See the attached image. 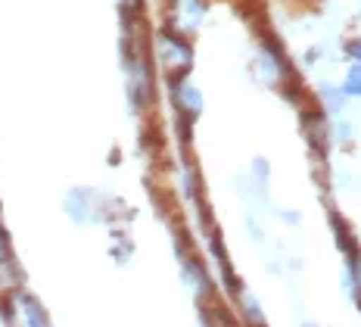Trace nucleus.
Here are the masks:
<instances>
[{"mask_svg": "<svg viewBox=\"0 0 361 327\" xmlns=\"http://www.w3.org/2000/svg\"><path fill=\"white\" fill-rule=\"evenodd\" d=\"M13 302L22 309V315H25V321H32V324H47V315L41 311V306H37V299H32L28 293H13Z\"/></svg>", "mask_w": 361, "mask_h": 327, "instance_id": "nucleus-1", "label": "nucleus"}, {"mask_svg": "<svg viewBox=\"0 0 361 327\" xmlns=\"http://www.w3.org/2000/svg\"><path fill=\"white\" fill-rule=\"evenodd\" d=\"M13 253H10V237H6L4 225H0V262H10Z\"/></svg>", "mask_w": 361, "mask_h": 327, "instance_id": "nucleus-2", "label": "nucleus"}, {"mask_svg": "<svg viewBox=\"0 0 361 327\" xmlns=\"http://www.w3.org/2000/svg\"><path fill=\"white\" fill-rule=\"evenodd\" d=\"M122 4L128 6V10H134V6H137V4H140V0H122Z\"/></svg>", "mask_w": 361, "mask_h": 327, "instance_id": "nucleus-3", "label": "nucleus"}]
</instances>
